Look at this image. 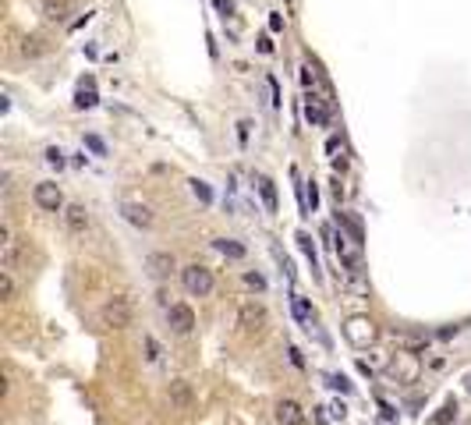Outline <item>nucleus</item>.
I'll use <instances>...</instances> for the list:
<instances>
[{"label":"nucleus","mask_w":471,"mask_h":425,"mask_svg":"<svg viewBox=\"0 0 471 425\" xmlns=\"http://www.w3.org/2000/svg\"><path fill=\"white\" fill-rule=\"evenodd\" d=\"M167 397H170V408H174V411H192V408H195V390H192V382H184V379H174V382H170Z\"/></svg>","instance_id":"obj_6"},{"label":"nucleus","mask_w":471,"mask_h":425,"mask_svg":"<svg viewBox=\"0 0 471 425\" xmlns=\"http://www.w3.org/2000/svg\"><path fill=\"white\" fill-rule=\"evenodd\" d=\"M337 149H340V138H337V135H333V138H330V142H326V153H330V156H333V153H337Z\"/></svg>","instance_id":"obj_37"},{"label":"nucleus","mask_w":471,"mask_h":425,"mask_svg":"<svg viewBox=\"0 0 471 425\" xmlns=\"http://www.w3.org/2000/svg\"><path fill=\"white\" fill-rule=\"evenodd\" d=\"M454 418H457V404H454V400H446L443 408H440L433 418H429V425H450Z\"/></svg>","instance_id":"obj_21"},{"label":"nucleus","mask_w":471,"mask_h":425,"mask_svg":"<svg viewBox=\"0 0 471 425\" xmlns=\"http://www.w3.org/2000/svg\"><path fill=\"white\" fill-rule=\"evenodd\" d=\"M249 127H252L249 121H241V124H238V138H241V145H244V142H249Z\"/></svg>","instance_id":"obj_33"},{"label":"nucleus","mask_w":471,"mask_h":425,"mask_svg":"<svg viewBox=\"0 0 471 425\" xmlns=\"http://www.w3.org/2000/svg\"><path fill=\"white\" fill-rule=\"evenodd\" d=\"M291 308H294V319H298V323H301L305 330L312 333V323H316V312H312V305L305 302L301 294H291Z\"/></svg>","instance_id":"obj_13"},{"label":"nucleus","mask_w":471,"mask_h":425,"mask_svg":"<svg viewBox=\"0 0 471 425\" xmlns=\"http://www.w3.org/2000/svg\"><path fill=\"white\" fill-rule=\"evenodd\" d=\"M0 298H4V302H11V298H14V276H11V269H0Z\"/></svg>","instance_id":"obj_24"},{"label":"nucleus","mask_w":471,"mask_h":425,"mask_svg":"<svg viewBox=\"0 0 471 425\" xmlns=\"http://www.w3.org/2000/svg\"><path fill=\"white\" fill-rule=\"evenodd\" d=\"M36 202L43 206V209H50V212H57L60 206H64V195H60V188H57V184L43 181V184H36Z\"/></svg>","instance_id":"obj_8"},{"label":"nucleus","mask_w":471,"mask_h":425,"mask_svg":"<svg viewBox=\"0 0 471 425\" xmlns=\"http://www.w3.org/2000/svg\"><path fill=\"white\" fill-rule=\"evenodd\" d=\"M322 103H326V99H319L316 93L305 96V121L316 124V127H322L326 121H330V106H322Z\"/></svg>","instance_id":"obj_9"},{"label":"nucleus","mask_w":471,"mask_h":425,"mask_svg":"<svg viewBox=\"0 0 471 425\" xmlns=\"http://www.w3.org/2000/svg\"><path fill=\"white\" fill-rule=\"evenodd\" d=\"M181 284H184V291H188V294L206 298V294L213 291V273H209L206 266L192 263V266H184V269H181Z\"/></svg>","instance_id":"obj_3"},{"label":"nucleus","mask_w":471,"mask_h":425,"mask_svg":"<svg viewBox=\"0 0 471 425\" xmlns=\"http://www.w3.org/2000/svg\"><path fill=\"white\" fill-rule=\"evenodd\" d=\"M326 411H330L333 418H344V411H347V408H344V404H340V400H333V404H330V408H326Z\"/></svg>","instance_id":"obj_32"},{"label":"nucleus","mask_w":471,"mask_h":425,"mask_svg":"<svg viewBox=\"0 0 471 425\" xmlns=\"http://www.w3.org/2000/svg\"><path fill=\"white\" fill-rule=\"evenodd\" d=\"M298 245H301V252L305 255H309V263H312V269H319V259H316V245H312V238H309V234H298Z\"/></svg>","instance_id":"obj_25"},{"label":"nucleus","mask_w":471,"mask_h":425,"mask_svg":"<svg viewBox=\"0 0 471 425\" xmlns=\"http://www.w3.org/2000/svg\"><path fill=\"white\" fill-rule=\"evenodd\" d=\"M47 163L60 170V167H64V153H60V149H57V145H50V149H47Z\"/></svg>","instance_id":"obj_28"},{"label":"nucleus","mask_w":471,"mask_h":425,"mask_svg":"<svg viewBox=\"0 0 471 425\" xmlns=\"http://www.w3.org/2000/svg\"><path fill=\"white\" fill-rule=\"evenodd\" d=\"M167 323H170L174 333L184 337V333L195 330V312H192L188 305H170V308H167Z\"/></svg>","instance_id":"obj_7"},{"label":"nucleus","mask_w":471,"mask_h":425,"mask_svg":"<svg viewBox=\"0 0 471 425\" xmlns=\"http://www.w3.org/2000/svg\"><path fill=\"white\" fill-rule=\"evenodd\" d=\"M255 184H259V195H262L266 209H270V212H277V188H273V181L266 178V174H259V178H255Z\"/></svg>","instance_id":"obj_18"},{"label":"nucleus","mask_w":471,"mask_h":425,"mask_svg":"<svg viewBox=\"0 0 471 425\" xmlns=\"http://www.w3.org/2000/svg\"><path fill=\"white\" fill-rule=\"evenodd\" d=\"M213 248H216L220 255H227V259H241V255H244V245L227 241V238H216V241H213Z\"/></svg>","instance_id":"obj_20"},{"label":"nucleus","mask_w":471,"mask_h":425,"mask_svg":"<svg viewBox=\"0 0 471 425\" xmlns=\"http://www.w3.org/2000/svg\"><path fill=\"white\" fill-rule=\"evenodd\" d=\"M146 358H149V361H156V358H160V344H156L153 337H146Z\"/></svg>","instance_id":"obj_31"},{"label":"nucleus","mask_w":471,"mask_h":425,"mask_svg":"<svg viewBox=\"0 0 471 425\" xmlns=\"http://www.w3.org/2000/svg\"><path fill=\"white\" fill-rule=\"evenodd\" d=\"M322 379H326V387H333V390H340V393H351V390H355L351 382H347V376H337V372H326Z\"/></svg>","instance_id":"obj_23"},{"label":"nucleus","mask_w":471,"mask_h":425,"mask_svg":"<svg viewBox=\"0 0 471 425\" xmlns=\"http://www.w3.org/2000/svg\"><path fill=\"white\" fill-rule=\"evenodd\" d=\"M305 202H309V209L316 212V206H319V191H316V181H309V184H305Z\"/></svg>","instance_id":"obj_27"},{"label":"nucleus","mask_w":471,"mask_h":425,"mask_svg":"<svg viewBox=\"0 0 471 425\" xmlns=\"http://www.w3.org/2000/svg\"><path fill=\"white\" fill-rule=\"evenodd\" d=\"M244 284H249V287H255V291H266V280H262L259 273H244Z\"/></svg>","instance_id":"obj_29"},{"label":"nucleus","mask_w":471,"mask_h":425,"mask_svg":"<svg viewBox=\"0 0 471 425\" xmlns=\"http://www.w3.org/2000/svg\"><path fill=\"white\" fill-rule=\"evenodd\" d=\"M394 372H397V379H404V382H415L418 379V372H422V365H418V358L415 354H397L394 358Z\"/></svg>","instance_id":"obj_10"},{"label":"nucleus","mask_w":471,"mask_h":425,"mask_svg":"<svg viewBox=\"0 0 471 425\" xmlns=\"http://www.w3.org/2000/svg\"><path fill=\"white\" fill-rule=\"evenodd\" d=\"M120 217H125L131 227H153V209L146 206V202H135V199H125L120 202Z\"/></svg>","instance_id":"obj_5"},{"label":"nucleus","mask_w":471,"mask_h":425,"mask_svg":"<svg viewBox=\"0 0 471 425\" xmlns=\"http://www.w3.org/2000/svg\"><path fill=\"white\" fill-rule=\"evenodd\" d=\"M99 103V96H96V85H92V78H86L78 85V93H75V106L78 110H89V106H96Z\"/></svg>","instance_id":"obj_14"},{"label":"nucleus","mask_w":471,"mask_h":425,"mask_svg":"<svg viewBox=\"0 0 471 425\" xmlns=\"http://www.w3.org/2000/svg\"><path fill=\"white\" fill-rule=\"evenodd\" d=\"M283 29V18L280 14H270V32H280Z\"/></svg>","instance_id":"obj_34"},{"label":"nucleus","mask_w":471,"mask_h":425,"mask_svg":"<svg viewBox=\"0 0 471 425\" xmlns=\"http://www.w3.org/2000/svg\"><path fill=\"white\" fill-rule=\"evenodd\" d=\"M47 50H50V42H47V36H39V32H32V36L22 39V53L25 57H39V53H47Z\"/></svg>","instance_id":"obj_16"},{"label":"nucleus","mask_w":471,"mask_h":425,"mask_svg":"<svg viewBox=\"0 0 471 425\" xmlns=\"http://www.w3.org/2000/svg\"><path fill=\"white\" fill-rule=\"evenodd\" d=\"M259 50H262V53H273V42H270V36H262V39H259Z\"/></svg>","instance_id":"obj_35"},{"label":"nucleus","mask_w":471,"mask_h":425,"mask_svg":"<svg viewBox=\"0 0 471 425\" xmlns=\"http://www.w3.org/2000/svg\"><path fill=\"white\" fill-rule=\"evenodd\" d=\"M277 425H305V415L294 400H280L277 404Z\"/></svg>","instance_id":"obj_12"},{"label":"nucleus","mask_w":471,"mask_h":425,"mask_svg":"<svg viewBox=\"0 0 471 425\" xmlns=\"http://www.w3.org/2000/svg\"><path fill=\"white\" fill-rule=\"evenodd\" d=\"M131 319H135V308H131V302L125 294L107 298V305L99 308V323H103L107 330H125V326H131Z\"/></svg>","instance_id":"obj_1"},{"label":"nucleus","mask_w":471,"mask_h":425,"mask_svg":"<svg viewBox=\"0 0 471 425\" xmlns=\"http://www.w3.org/2000/svg\"><path fill=\"white\" fill-rule=\"evenodd\" d=\"M238 326L244 337H262L266 326H270V315H266V305L262 302H244L238 308Z\"/></svg>","instance_id":"obj_2"},{"label":"nucleus","mask_w":471,"mask_h":425,"mask_svg":"<svg viewBox=\"0 0 471 425\" xmlns=\"http://www.w3.org/2000/svg\"><path fill=\"white\" fill-rule=\"evenodd\" d=\"M68 0H43V18L47 21H68Z\"/></svg>","instance_id":"obj_17"},{"label":"nucleus","mask_w":471,"mask_h":425,"mask_svg":"<svg viewBox=\"0 0 471 425\" xmlns=\"http://www.w3.org/2000/svg\"><path fill=\"white\" fill-rule=\"evenodd\" d=\"M86 145L92 149L96 156H107V142H103V138H96V135H86Z\"/></svg>","instance_id":"obj_26"},{"label":"nucleus","mask_w":471,"mask_h":425,"mask_svg":"<svg viewBox=\"0 0 471 425\" xmlns=\"http://www.w3.org/2000/svg\"><path fill=\"white\" fill-rule=\"evenodd\" d=\"M344 337H347V344H351V348H368L376 340V323L368 315H355V319H347V323H344Z\"/></svg>","instance_id":"obj_4"},{"label":"nucleus","mask_w":471,"mask_h":425,"mask_svg":"<svg viewBox=\"0 0 471 425\" xmlns=\"http://www.w3.org/2000/svg\"><path fill=\"white\" fill-rule=\"evenodd\" d=\"M64 227H68V234H86V230H89V212H86V206H68V209H64Z\"/></svg>","instance_id":"obj_11"},{"label":"nucleus","mask_w":471,"mask_h":425,"mask_svg":"<svg viewBox=\"0 0 471 425\" xmlns=\"http://www.w3.org/2000/svg\"><path fill=\"white\" fill-rule=\"evenodd\" d=\"M192 195H195L202 206H209V202H213V188H209L206 181H199V178H195V181H192Z\"/></svg>","instance_id":"obj_22"},{"label":"nucleus","mask_w":471,"mask_h":425,"mask_svg":"<svg viewBox=\"0 0 471 425\" xmlns=\"http://www.w3.org/2000/svg\"><path fill=\"white\" fill-rule=\"evenodd\" d=\"M266 85H270V96H273V106H280V82L270 75V78H266Z\"/></svg>","instance_id":"obj_30"},{"label":"nucleus","mask_w":471,"mask_h":425,"mask_svg":"<svg viewBox=\"0 0 471 425\" xmlns=\"http://www.w3.org/2000/svg\"><path fill=\"white\" fill-rule=\"evenodd\" d=\"M288 354H291V365H298V369H301V365H305V361H301V351H298V348H291V351H288Z\"/></svg>","instance_id":"obj_36"},{"label":"nucleus","mask_w":471,"mask_h":425,"mask_svg":"<svg viewBox=\"0 0 471 425\" xmlns=\"http://www.w3.org/2000/svg\"><path fill=\"white\" fill-rule=\"evenodd\" d=\"M337 227L351 234V238H355L358 245H365V230H361V223H358L355 217H347V212H337Z\"/></svg>","instance_id":"obj_19"},{"label":"nucleus","mask_w":471,"mask_h":425,"mask_svg":"<svg viewBox=\"0 0 471 425\" xmlns=\"http://www.w3.org/2000/svg\"><path fill=\"white\" fill-rule=\"evenodd\" d=\"M146 263H149L153 276H167V273L174 269V255H170V252H153Z\"/></svg>","instance_id":"obj_15"}]
</instances>
